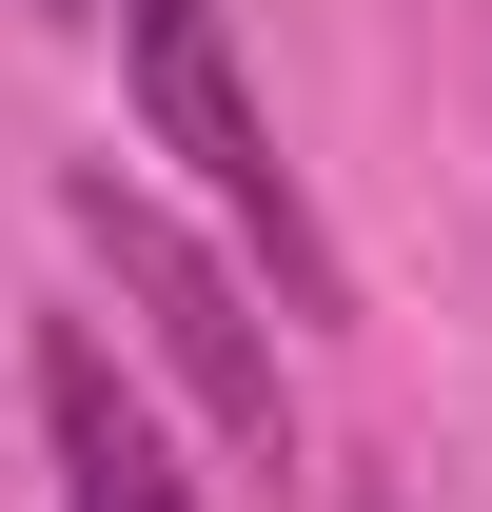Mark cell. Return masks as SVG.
Returning <instances> with one entry per match:
<instances>
[{"label": "cell", "instance_id": "6da1fadb", "mask_svg": "<svg viewBox=\"0 0 492 512\" xmlns=\"http://www.w3.org/2000/svg\"><path fill=\"white\" fill-rule=\"evenodd\" d=\"M60 217H79V256H119L138 335L197 375V414H217L237 453H296V414H276V355H256V316H237V276H217V256H197L138 178H60Z\"/></svg>", "mask_w": 492, "mask_h": 512}, {"label": "cell", "instance_id": "7a4b0ae2", "mask_svg": "<svg viewBox=\"0 0 492 512\" xmlns=\"http://www.w3.org/2000/svg\"><path fill=\"white\" fill-rule=\"evenodd\" d=\"M138 99H158V138L217 178V217L276 256V296H296V316H355V296H335V256H315V217H296V158H276V119L237 99V40H217V20H138Z\"/></svg>", "mask_w": 492, "mask_h": 512}, {"label": "cell", "instance_id": "3957f363", "mask_svg": "<svg viewBox=\"0 0 492 512\" xmlns=\"http://www.w3.org/2000/svg\"><path fill=\"white\" fill-rule=\"evenodd\" d=\"M40 414H60V493H79V512H197L178 453L138 434V394H119L99 335H40Z\"/></svg>", "mask_w": 492, "mask_h": 512}, {"label": "cell", "instance_id": "277c9868", "mask_svg": "<svg viewBox=\"0 0 492 512\" xmlns=\"http://www.w3.org/2000/svg\"><path fill=\"white\" fill-rule=\"evenodd\" d=\"M119 20H217V0H119Z\"/></svg>", "mask_w": 492, "mask_h": 512}, {"label": "cell", "instance_id": "5b68a950", "mask_svg": "<svg viewBox=\"0 0 492 512\" xmlns=\"http://www.w3.org/2000/svg\"><path fill=\"white\" fill-rule=\"evenodd\" d=\"M40 20H79V0H40Z\"/></svg>", "mask_w": 492, "mask_h": 512}]
</instances>
